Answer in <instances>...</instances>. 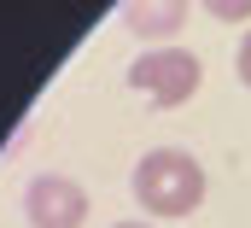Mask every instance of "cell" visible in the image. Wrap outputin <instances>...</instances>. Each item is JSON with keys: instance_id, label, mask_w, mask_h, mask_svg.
<instances>
[{"instance_id": "5", "label": "cell", "mask_w": 251, "mask_h": 228, "mask_svg": "<svg viewBox=\"0 0 251 228\" xmlns=\"http://www.w3.org/2000/svg\"><path fill=\"white\" fill-rule=\"evenodd\" d=\"M210 18H222V24H246L251 18V0H199Z\"/></svg>"}, {"instance_id": "6", "label": "cell", "mask_w": 251, "mask_h": 228, "mask_svg": "<svg viewBox=\"0 0 251 228\" xmlns=\"http://www.w3.org/2000/svg\"><path fill=\"white\" fill-rule=\"evenodd\" d=\"M234 70H240V82L251 88V29H246V41H240V58H234Z\"/></svg>"}, {"instance_id": "7", "label": "cell", "mask_w": 251, "mask_h": 228, "mask_svg": "<svg viewBox=\"0 0 251 228\" xmlns=\"http://www.w3.org/2000/svg\"><path fill=\"white\" fill-rule=\"evenodd\" d=\"M117 228H146V223H117Z\"/></svg>"}, {"instance_id": "4", "label": "cell", "mask_w": 251, "mask_h": 228, "mask_svg": "<svg viewBox=\"0 0 251 228\" xmlns=\"http://www.w3.org/2000/svg\"><path fill=\"white\" fill-rule=\"evenodd\" d=\"M123 24L146 41H164L187 24V0H123Z\"/></svg>"}, {"instance_id": "2", "label": "cell", "mask_w": 251, "mask_h": 228, "mask_svg": "<svg viewBox=\"0 0 251 228\" xmlns=\"http://www.w3.org/2000/svg\"><path fill=\"white\" fill-rule=\"evenodd\" d=\"M128 82L146 94V100H158V106H181L199 94V82H204V64L181 47H158V53H140L128 64Z\"/></svg>"}, {"instance_id": "3", "label": "cell", "mask_w": 251, "mask_h": 228, "mask_svg": "<svg viewBox=\"0 0 251 228\" xmlns=\"http://www.w3.org/2000/svg\"><path fill=\"white\" fill-rule=\"evenodd\" d=\"M24 205H29V223L35 228H82L88 223V193L70 175H35L29 193H24Z\"/></svg>"}, {"instance_id": "1", "label": "cell", "mask_w": 251, "mask_h": 228, "mask_svg": "<svg viewBox=\"0 0 251 228\" xmlns=\"http://www.w3.org/2000/svg\"><path fill=\"white\" fill-rule=\"evenodd\" d=\"M204 199V164L181 146H158L134 164V205L152 217H193Z\"/></svg>"}]
</instances>
